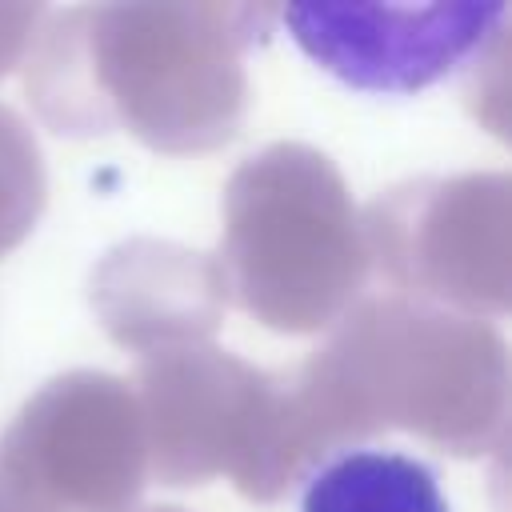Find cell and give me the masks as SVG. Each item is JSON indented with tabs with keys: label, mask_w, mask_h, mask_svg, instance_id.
<instances>
[{
	"label": "cell",
	"mask_w": 512,
	"mask_h": 512,
	"mask_svg": "<svg viewBox=\"0 0 512 512\" xmlns=\"http://www.w3.org/2000/svg\"><path fill=\"white\" fill-rule=\"evenodd\" d=\"M508 4H288V40L332 80L372 96H416L472 64Z\"/></svg>",
	"instance_id": "cell-1"
},
{
	"label": "cell",
	"mask_w": 512,
	"mask_h": 512,
	"mask_svg": "<svg viewBox=\"0 0 512 512\" xmlns=\"http://www.w3.org/2000/svg\"><path fill=\"white\" fill-rule=\"evenodd\" d=\"M300 512H452L440 476L396 448H344L316 464L300 488Z\"/></svg>",
	"instance_id": "cell-2"
}]
</instances>
